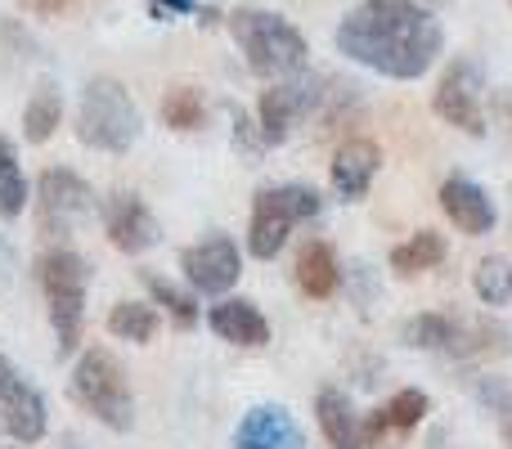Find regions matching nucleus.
Segmentation results:
<instances>
[{
	"mask_svg": "<svg viewBox=\"0 0 512 449\" xmlns=\"http://www.w3.org/2000/svg\"><path fill=\"white\" fill-rule=\"evenodd\" d=\"M337 50L391 81H418L445 50V27L418 0H360L337 23Z\"/></svg>",
	"mask_w": 512,
	"mask_h": 449,
	"instance_id": "obj_1",
	"label": "nucleus"
},
{
	"mask_svg": "<svg viewBox=\"0 0 512 449\" xmlns=\"http://www.w3.org/2000/svg\"><path fill=\"white\" fill-rule=\"evenodd\" d=\"M230 32L239 41L243 59L256 77L265 81H283V77H297L306 68V36L288 23L283 14L274 9H256V5H239L230 14Z\"/></svg>",
	"mask_w": 512,
	"mask_h": 449,
	"instance_id": "obj_2",
	"label": "nucleus"
},
{
	"mask_svg": "<svg viewBox=\"0 0 512 449\" xmlns=\"http://www.w3.org/2000/svg\"><path fill=\"white\" fill-rule=\"evenodd\" d=\"M36 283L50 306V328L59 355H72L81 346V328H86V292H90V265L72 247H50L36 261Z\"/></svg>",
	"mask_w": 512,
	"mask_h": 449,
	"instance_id": "obj_3",
	"label": "nucleus"
},
{
	"mask_svg": "<svg viewBox=\"0 0 512 449\" xmlns=\"http://www.w3.org/2000/svg\"><path fill=\"white\" fill-rule=\"evenodd\" d=\"M140 108L117 77H95L77 104V140L99 153H126L140 140Z\"/></svg>",
	"mask_w": 512,
	"mask_h": 449,
	"instance_id": "obj_4",
	"label": "nucleus"
},
{
	"mask_svg": "<svg viewBox=\"0 0 512 449\" xmlns=\"http://www.w3.org/2000/svg\"><path fill=\"white\" fill-rule=\"evenodd\" d=\"M72 396H77V405L90 409L108 432H131L135 427V391H131V382H126V369L117 364V355L104 351V346L81 351L77 369H72Z\"/></svg>",
	"mask_w": 512,
	"mask_h": 449,
	"instance_id": "obj_5",
	"label": "nucleus"
},
{
	"mask_svg": "<svg viewBox=\"0 0 512 449\" xmlns=\"http://www.w3.org/2000/svg\"><path fill=\"white\" fill-rule=\"evenodd\" d=\"M324 212L319 194L310 185H274L252 198V225H248V252L256 261H274L288 243L292 225L315 221Z\"/></svg>",
	"mask_w": 512,
	"mask_h": 449,
	"instance_id": "obj_6",
	"label": "nucleus"
},
{
	"mask_svg": "<svg viewBox=\"0 0 512 449\" xmlns=\"http://www.w3.org/2000/svg\"><path fill=\"white\" fill-rule=\"evenodd\" d=\"M481 99H486V72H481V63L454 59L450 68H445L441 86H436L432 108L441 122L454 126V131L481 140V135H486V108H481Z\"/></svg>",
	"mask_w": 512,
	"mask_h": 449,
	"instance_id": "obj_7",
	"label": "nucleus"
},
{
	"mask_svg": "<svg viewBox=\"0 0 512 449\" xmlns=\"http://www.w3.org/2000/svg\"><path fill=\"white\" fill-rule=\"evenodd\" d=\"M319 77L310 72H297V77L274 81L270 90L256 104V131H261V144H283L292 135V126H301L310 117V108L319 104Z\"/></svg>",
	"mask_w": 512,
	"mask_h": 449,
	"instance_id": "obj_8",
	"label": "nucleus"
},
{
	"mask_svg": "<svg viewBox=\"0 0 512 449\" xmlns=\"http://www.w3.org/2000/svg\"><path fill=\"white\" fill-rule=\"evenodd\" d=\"M90 212H95V194H90V185L77 171L50 167L36 180V216H41L45 234H68V229H77Z\"/></svg>",
	"mask_w": 512,
	"mask_h": 449,
	"instance_id": "obj_9",
	"label": "nucleus"
},
{
	"mask_svg": "<svg viewBox=\"0 0 512 449\" xmlns=\"http://www.w3.org/2000/svg\"><path fill=\"white\" fill-rule=\"evenodd\" d=\"M180 270H185V279H189L194 292H203V297H221V292H230L243 274L239 243L225 238V234L203 238V243H194V247L180 252Z\"/></svg>",
	"mask_w": 512,
	"mask_h": 449,
	"instance_id": "obj_10",
	"label": "nucleus"
},
{
	"mask_svg": "<svg viewBox=\"0 0 512 449\" xmlns=\"http://www.w3.org/2000/svg\"><path fill=\"white\" fill-rule=\"evenodd\" d=\"M0 432H9L18 445H36L45 436V400L9 364V355H0Z\"/></svg>",
	"mask_w": 512,
	"mask_h": 449,
	"instance_id": "obj_11",
	"label": "nucleus"
},
{
	"mask_svg": "<svg viewBox=\"0 0 512 449\" xmlns=\"http://www.w3.org/2000/svg\"><path fill=\"white\" fill-rule=\"evenodd\" d=\"M99 212H104V234H108V243H113L117 252L140 256V252H149V247L162 243L158 216L144 207L140 194H108Z\"/></svg>",
	"mask_w": 512,
	"mask_h": 449,
	"instance_id": "obj_12",
	"label": "nucleus"
},
{
	"mask_svg": "<svg viewBox=\"0 0 512 449\" xmlns=\"http://www.w3.org/2000/svg\"><path fill=\"white\" fill-rule=\"evenodd\" d=\"M441 212L454 221V229H463L468 238H481V234H490L499 221V212H495V198L486 194V189L477 185V180H468V176H450L441 185Z\"/></svg>",
	"mask_w": 512,
	"mask_h": 449,
	"instance_id": "obj_13",
	"label": "nucleus"
},
{
	"mask_svg": "<svg viewBox=\"0 0 512 449\" xmlns=\"http://www.w3.org/2000/svg\"><path fill=\"white\" fill-rule=\"evenodd\" d=\"M234 449H306V436L283 405H256L243 414Z\"/></svg>",
	"mask_w": 512,
	"mask_h": 449,
	"instance_id": "obj_14",
	"label": "nucleus"
},
{
	"mask_svg": "<svg viewBox=\"0 0 512 449\" xmlns=\"http://www.w3.org/2000/svg\"><path fill=\"white\" fill-rule=\"evenodd\" d=\"M378 167H382V149H378V144H373V140H346L342 149L333 153V167H328L337 198L360 203V198L373 189V180H378Z\"/></svg>",
	"mask_w": 512,
	"mask_h": 449,
	"instance_id": "obj_15",
	"label": "nucleus"
},
{
	"mask_svg": "<svg viewBox=\"0 0 512 449\" xmlns=\"http://www.w3.org/2000/svg\"><path fill=\"white\" fill-rule=\"evenodd\" d=\"M207 324H212V333L221 337V342L243 346V351H256V346L270 342V319H265L261 306L248 297H225L221 306H212Z\"/></svg>",
	"mask_w": 512,
	"mask_h": 449,
	"instance_id": "obj_16",
	"label": "nucleus"
},
{
	"mask_svg": "<svg viewBox=\"0 0 512 449\" xmlns=\"http://www.w3.org/2000/svg\"><path fill=\"white\" fill-rule=\"evenodd\" d=\"M315 418H319V432L333 449H373L369 432H364V418L355 414L351 396L337 387H324L315 396Z\"/></svg>",
	"mask_w": 512,
	"mask_h": 449,
	"instance_id": "obj_17",
	"label": "nucleus"
},
{
	"mask_svg": "<svg viewBox=\"0 0 512 449\" xmlns=\"http://www.w3.org/2000/svg\"><path fill=\"white\" fill-rule=\"evenodd\" d=\"M427 414H432V396H427V391H418V387H405V391H396V396H391L378 414L364 418V432H369V441L378 445V436H387V432L409 436Z\"/></svg>",
	"mask_w": 512,
	"mask_h": 449,
	"instance_id": "obj_18",
	"label": "nucleus"
},
{
	"mask_svg": "<svg viewBox=\"0 0 512 449\" xmlns=\"http://www.w3.org/2000/svg\"><path fill=\"white\" fill-rule=\"evenodd\" d=\"M297 288L306 292L310 301H328V297H337V288H342V265H337V252L324 243V238H315V243L301 247Z\"/></svg>",
	"mask_w": 512,
	"mask_h": 449,
	"instance_id": "obj_19",
	"label": "nucleus"
},
{
	"mask_svg": "<svg viewBox=\"0 0 512 449\" xmlns=\"http://www.w3.org/2000/svg\"><path fill=\"white\" fill-rule=\"evenodd\" d=\"M63 122V95L54 81H41V86L32 90V99H27L23 108V140L27 144H45L54 131H59Z\"/></svg>",
	"mask_w": 512,
	"mask_h": 449,
	"instance_id": "obj_20",
	"label": "nucleus"
},
{
	"mask_svg": "<svg viewBox=\"0 0 512 449\" xmlns=\"http://www.w3.org/2000/svg\"><path fill=\"white\" fill-rule=\"evenodd\" d=\"M445 238L436 234V229H418L409 243H400V247H391V270L396 274H423V270H436V265L445 261Z\"/></svg>",
	"mask_w": 512,
	"mask_h": 449,
	"instance_id": "obj_21",
	"label": "nucleus"
},
{
	"mask_svg": "<svg viewBox=\"0 0 512 449\" xmlns=\"http://www.w3.org/2000/svg\"><path fill=\"white\" fill-rule=\"evenodd\" d=\"M144 288H149L153 306H162L171 315V324L176 328H198V319H203V310H198V292H185L176 288L171 279H162V274H144Z\"/></svg>",
	"mask_w": 512,
	"mask_h": 449,
	"instance_id": "obj_22",
	"label": "nucleus"
},
{
	"mask_svg": "<svg viewBox=\"0 0 512 449\" xmlns=\"http://www.w3.org/2000/svg\"><path fill=\"white\" fill-rule=\"evenodd\" d=\"M158 324H162L158 310L144 306V301H117V306L108 310V333L122 337V342H135V346L153 342V337H158Z\"/></svg>",
	"mask_w": 512,
	"mask_h": 449,
	"instance_id": "obj_23",
	"label": "nucleus"
},
{
	"mask_svg": "<svg viewBox=\"0 0 512 449\" xmlns=\"http://www.w3.org/2000/svg\"><path fill=\"white\" fill-rule=\"evenodd\" d=\"M405 346H414V351H450L454 337H459V319L441 315V310H427V315H414L405 324Z\"/></svg>",
	"mask_w": 512,
	"mask_h": 449,
	"instance_id": "obj_24",
	"label": "nucleus"
},
{
	"mask_svg": "<svg viewBox=\"0 0 512 449\" xmlns=\"http://www.w3.org/2000/svg\"><path fill=\"white\" fill-rule=\"evenodd\" d=\"M207 117V99L198 86H171L167 95H162V122L171 126V131H198Z\"/></svg>",
	"mask_w": 512,
	"mask_h": 449,
	"instance_id": "obj_25",
	"label": "nucleus"
},
{
	"mask_svg": "<svg viewBox=\"0 0 512 449\" xmlns=\"http://www.w3.org/2000/svg\"><path fill=\"white\" fill-rule=\"evenodd\" d=\"M23 207H27L23 162H18L14 144L0 140V216H5V221H14V216H23Z\"/></svg>",
	"mask_w": 512,
	"mask_h": 449,
	"instance_id": "obj_26",
	"label": "nucleus"
},
{
	"mask_svg": "<svg viewBox=\"0 0 512 449\" xmlns=\"http://www.w3.org/2000/svg\"><path fill=\"white\" fill-rule=\"evenodd\" d=\"M472 288L486 306H512V261L508 256H486L472 270Z\"/></svg>",
	"mask_w": 512,
	"mask_h": 449,
	"instance_id": "obj_27",
	"label": "nucleus"
},
{
	"mask_svg": "<svg viewBox=\"0 0 512 449\" xmlns=\"http://www.w3.org/2000/svg\"><path fill=\"white\" fill-rule=\"evenodd\" d=\"M72 5H77V0H23V9H32V14H41V18H59V14H68Z\"/></svg>",
	"mask_w": 512,
	"mask_h": 449,
	"instance_id": "obj_28",
	"label": "nucleus"
},
{
	"mask_svg": "<svg viewBox=\"0 0 512 449\" xmlns=\"http://www.w3.org/2000/svg\"><path fill=\"white\" fill-rule=\"evenodd\" d=\"M194 0H153V14H194Z\"/></svg>",
	"mask_w": 512,
	"mask_h": 449,
	"instance_id": "obj_29",
	"label": "nucleus"
},
{
	"mask_svg": "<svg viewBox=\"0 0 512 449\" xmlns=\"http://www.w3.org/2000/svg\"><path fill=\"white\" fill-rule=\"evenodd\" d=\"M508 445H512V418H508Z\"/></svg>",
	"mask_w": 512,
	"mask_h": 449,
	"instance_id": "obj_30",
	"label": "nucleus"
},
{
	"mask_svg": "<svg viewBox=\"0 0 512 449\" xmlns=\"http://www.w3.org/2000/svg\"><path fill=\"white\" fill-rule=\"evenodd\" d=\"M0 449H5V445H0Z\"/></svg>",
	"mask_w": 512,
	"mask_h": 449,
	"instance_id": "obj_31",
	"label": "nucleus"
}]
</instances>
